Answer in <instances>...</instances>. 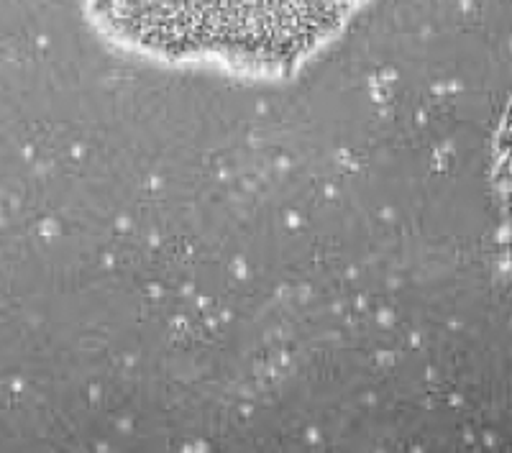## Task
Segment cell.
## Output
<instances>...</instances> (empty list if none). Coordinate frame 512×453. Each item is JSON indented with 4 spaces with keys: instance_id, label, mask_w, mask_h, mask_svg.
Here are the masks:
<instances>
[{
    "instance_id": "obj_1",
    "label": "cell",
    "mask_w": 512,
    "mask_h": 453,
    "mask_svg": "<svg viewBox=\"0 0 512 453\" xmlns=\"http://www.w3.org/2000/svg\"><path fill=\"white\" fill-rule=\"evenodd\" d=\"M361 0H93L103 24L169 59L216 57L239 67L303 59Z\"/></svg>"
}]
</instances>
